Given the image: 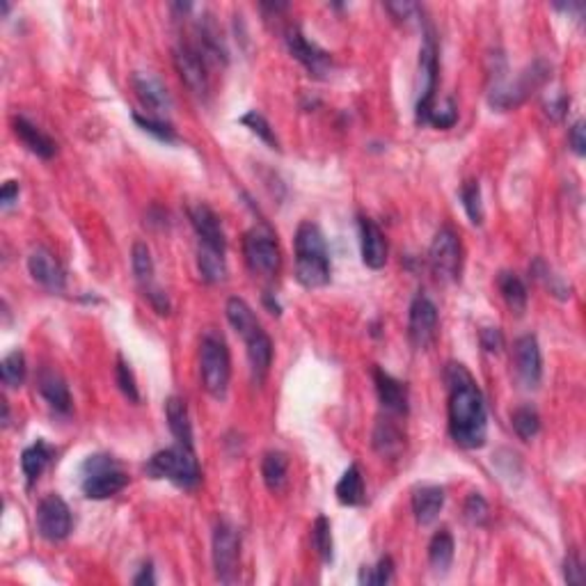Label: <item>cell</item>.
<instances>
[{"label":"cell","mask_w":586,"mask_h":586,"mask_svg":"<svg viewBox=\"0 0 586 586\" xmlns=\"http://www.w3.org/2000/svg\"><path fill=\"white\" fill-rule=\"evenodd\" d=\"M449 433L463 449H481L488 438L486 399L463 364L447 367Z\"/></svg>","instance_id":"1"},{"label":"cell","mask_w":586,"mask_h":586,"mask_svg":"<svg viewBox=\"0 0 586 586\" xmlns=\"http://www.w3.org/2000/svg\"><path fill=\"white\" fill-rule=\"evenodd\" d=\"M296 279L308 289L330 282V250L323 232L314 223H302L296 232Z\"/></svg>","instance_id":"2"},{"label":"cell","mask_w":586,"mask_h":586,"mask_svg":"<svg viewBox=\"0 0 586 586\" xmlns=\"http://www.w3.org/2000/svg\"><path fill=\"white\" fill-rule=\"evenodd\" d=\"M550 72H552V67H550L547 62L537 60L534 65H529L525 72L520 73L514 83L506 80L504 73H497V79L492 80L491 85V92H488V103H491V108H495V110H514V108H518L520 103H525L538 88H543V85L550 80V76H552Z\"/></svg>","instance_id":"3"},{"label":"cell","mask_w":586,"mask_h":586,"mask_svg":"<svg viewBox=\"0 0 586 586\" xmlns=\"http://www.w3.org/2000/svg\"><path fill=\"white\" fill-rule=\"evenodd\" d=\"M145 472L151 479H168L174 486L186 488V491L197 488V483L202 481V469L195 452L193 447H186L179 442H177V447H168L154 453L147 460Z\"/></svg>","instance_id":"4"},{"label":"cell","mask_w":586,"mask_h":586,"mask_svg":"<svg viewBox=\"0 0 586 586\" xmlns=\"http://www.w3.org/2000/svg\"><path fill=\"white\" fill-rule=\"evenodd\" d=\"M129 486V475L108 453H95L80 468V491L88 499H110Z\"/></svg>","instance_id":"5"},{"label":"cell","mask_w":586,"mask_h":586,"mask_svg":"<svg viewBox=\"0 0 586 586\" xmlns=\"http://www.w3.org/2000/svg\"><path fill=\"white\" fill-rule=\"evenodd\" d=\"M200 371L202 385L213 399L223 401L227 397L229 378H232V362H229V351L223 337L216 332H207L200 344Z\"/></svg>","instance_id":"6"},{"label":"cell","mask_w":586,"mask_h":586,"mask_svg":"<svg viewBox=\"0 0 586 586\" xmlns=\"http://www.w3.org/2000/svg\"><path fill=\"white\" fill-rule=\"evenodd\" d=\"M243 255L247 269L262 278H275L282 266L278 240L269 227H252L243 239Z\"/></svg>","instance_id":"7"},{"label":"cell","mask_w":586,"mask_h":586,"mask_svg":"<svg viewBox=\"0 0 586 586\" xmlns=\"http://www.w3.org/2000/svg\"><path fill=\"white\" fill-rule=\"evenodd\" d=\"M438 88V44L433 33H426L424 44L419 49V92H417V122L429 124L430 112L436 108Z\"/></svg>","instance_id":"8"},{"label":"cell","mask_w":586,"mask_h":586,"mask_svg":"<svg viewBox=\"0 0 586 586\" xmlns=\"http://www.w3.org/2000/svg\"><path fill=\"white\" fill-rule=\"evenodd\" d=\"M430 270L442 282H456L463 269V250L460 240L452 227H442L429 247Z\"/></svg>","instance_id":"9"},{"label":"cell","mask_w":586,"mask_h":586,"mask_svg":"<svg viewBox=\"0 0 586 586\" xmlns=\"http://www.w3.org/2000/svg\"><path fill=\"white\" fill-rule=\"evenodd\" d=\"M240 561V538L229 522H218L213 531V568L216 577L223 584H232L239 580Z\"/></svg>","instance_id":"10"},{"label":"cell","mask_w":586,"mask_h":586,"mask_svg":"<svg viewBox=\"0 0 586 586\" xmlns=\"http://www.w3.org/2000/svg\"><path fill=\"white\" fill-rule=\"evenodd\" d=\"M34 522H37L40 537L50 543L65 541L73 527L72 511H69L67 502H65L60 495H46L44 499H42L40 506H37Z\"/></svg>","instance_id":"11"},{"label":"cell","mask_w":586,"mask_h":586,"mask_svg":"<svg viewBox=\"0 0 586 586\" xmlns=\"http://www.w3.org/2000/svg\"><path fill=\"white\" fill-rule=\"evenodd\" d=\"M438 335V308L429 296H417L407 314V337L417 351L429 348Z\"/></svg>","instance_id":"12"},{"label":"cell","mask_w":586,"mask_h":586,"mask_svg":"<svg viewBox=\"0 0 586 586\" xmlns=\"http://www.w3.org/2000/svg\"><path fill=\"white\" fill-rule=\"evenodd\" d=\"M286 49L298 62H301L302 67L308 69L309 76H316V79H323L325 73L332 69V57H330L328 50L318 49L314 42H309L305 34H302L301 28L296 26H291L286 30Z\"/></svg>","instance_id":"13"},{"label":"cell","mask_w":586,"mask_h":586,"mask_svg":"<svg viewBox=\"0 0 586 586\" xmlns=\"http://www.w3.org/2000/svg\"><path fill=\"white\" fill-rule=\"evenodd\" d=\"M174 67L179 72L181 80L195 96L209 95V73L207 60L193 44H179L174 49Z\"/></svg>","instance_id":"14"},{"label":"cell","mask_w":586,"mask_h":586,"mask_svg":"<svg viewBox=\"0 0 586 586\" xmlns=\"http://www.w3.org/2000/svg\"><path fill=\"white\" fill-rule=\"evenodd\" d=\"M514 367L518 380L527 390H534L541 383L543 376V358L541 346L534 335H522L514 344Z\"/></svg>","instance_id":"15"},{"label":"cell","mask_w":586,"mask_h":586,"mask_svg":"<svg viewBox=\"0 0 586 586\" xmlns=\"http://www.w3.org/2000/svg\"><path fill=\"white\" fill-rule=\"evenodd\" d=\"M28 270L40 286L50 293H60L67 286V275L62 270L60 262L50 255L46 247H34L28 257Z\"/></svg>","instance_id":"16"},{"label":"cell","mask_w":586,"mask_h":586,"mask_svg":"<svg viewBox=\"0 0 586 586\" xmlns=\"http://www.w3.org/2000/svg\"><path fill=\"white\" fill-rule=\"evenodd\" d=\"M131 85H133V92L140 99V103L149 108L154 112V118H163V112H168L172 108V99H170L165 85L156 76H151V73H133Z\"/></svg>","instance_id":"17"},{"label":"cell","mask_w":586,"mask_h":586,"mask_svg":"<svg viewBox=\"0 0 586 586\" xmlns=\"http://www.w3.org/2000/svg\"><path fill=\"white\" fill-rule=\"evenodd\" d=\"M374 380H376V392H378L380 406L387 415L394 417H406L407 415V387L403 385L401 380L390 376L387 371L376 367L374 369Z\"/></svg>","instance_id":"18"},{"label":"cell","mask_w":586,"mask_h":586,"mask_svg":"<svg viewBox=\"0 0 586 586\" xmlns=\"http://www.w3.org/2000/svg\"><path fill=\"white\" fill-rule=\"evenodd\" d=\"M360 250L367 269H383L387 262V240L378 225L369 218H360Z\"/></svg>","instance_id":"19"},{"label":"cell","mask_w":586,"mask_h":586,"mask_svg":"<svg viewBox=\"0 0 586 586\" xmlns=\"http://www.w3.org/2000/svg\"><path fill=\"white\" fill-rule=\"evenodd\" d=\"M374 449L380 453L383 458H399L406 449V433H403L401 426L394 422V415H387L385 417H380L376 422L374 429Z\"/></svg>","instance_id":"20"},{"label":"cell","mask_w":586,"mask_h":586,"mask_svg":"<svg viewBox=\"0 0 586 586\" xmlns=\"http://www.w3.org/2000/svg\"><path fill=\"white\" fill-rule=\"evenodd\" d=\"M190 223H193V229H195L200 243L220 247V250L227 247V240H225L218 216H216L207 204H197V207L190 209Z\"/></svg>","instance_id":"21"},{"label":"cell","mask_w":586,"mask_h":586,"mask_svg":"<svg viewBox=\"0 0 586 586\" xmlns=\"http://www.w3.org/2000/svg\"><path fill=\"white\" fill-rule=\"evenodd\" d=\"M37 387H40V394L44 397V401L49 403L56 413L67 415L72 410V394H69V387L65 383L57 371H50V369H44L37 378Z\"/></svg>","instance_id":"22"},{"label":"cell","mask_w":586,"mask_h":586,"mask_svg":"<svg viewBox=\"0 0 586 586\" xmlns=\"http://www.w3.org/2000/svg\"><path fill=\"white\" fill-rule=\"evenodd\" d=\"M445 506V491L440 486H422L413 492V514L417 525L426 527L436 522Z\"/></svg>","instance_id":"23"},{"label":"cell","mask_w":586,"mask_h":586,"mask_svg":"<svg viewBox=\"0 0 586 586\" xmlns=\"http://www.w3.org/2000/svg\"><path fill=\"white\" fill-rule=\"evenodd\" d=\"M246 348L247 360H250L252 378H255V383H263V378L269 374L270 362H273V344H270V337L266 335L262 328L257 335L247 337Z\"/></svg>","instance_id":"24"},{"label":"cell","mask_w":586,"mask_h":586,"mask_svg":"<svg viewBox=\"0 0 586 586\" xmlns=\"http://www.w3.org/2000/svg\"><path fill=\"white\" fill-rule=\"evenodd\" d=\"M225 314H227L229 325L236 330V335L243 341H246L247 337L257 335L259 330H262V323H259L252 308L243 298H229L227 305H225Z\"/></svg>","instance_id":"25"},{"label":"cell","mask_w":586,"mask_h":586,"mask_svg":"<svg viewBox=\"0 0 586 586\" xmlns=\"http://www.w3.org/2000/svg\"><path fill=\"white\" fill-rule=\"evenodd\" d=\"M14 133H17V138L21 140L23 145L33 151L34 156L53 158V154H56V142L26 118L14 119Z\"/></svg>","instance_id":"26"},{"label":"cell","mask_w":586,"mask_h":586,"mask_svg":"<svg viewBox=\"0 0 586 586\" xmlns=\"http://www.w3.org/2000/svg\"><path fill=\"white\" fill-rule=\"evenodd\" d=\"M53 456H56V449L50 447L49 442L44 440H37L34 445H30L28 449H23L21 469L26 481H28V486H33L34 481L40 479L42 472L46 469V465L53 460Z\"/></svg>","instance_id":"27"},{"label":"cell","mask_w":586,"mask_h":586,"mask_svg":"<svg viewBox=\"0 0 586 586\" xmlns=\"http://www.w3.org/2000/svg\"><path fill=\"white\" fill-rule=\"evenodd\" d=\"M197 269L204 282L209 285H218L227 278V262H225V250L213 246H204L200 243L197 247Z\"/></svg>","instance_id":"28"},{"label":"cell","mask_w":586,"mask_h":586,"mask_svg":"<svg viewBox=\"0 0 586 586\" xmlns=\"http://www.w3.org/2000/svg\"><path fill=\"white\" fill-rule=\"evenodd\" d=\"M165 415H168L170 430L177 438V442L186 445V447H193V424H190L188 406H186L184 399L170 397L168 403H165Z\"/></svg>","instance_id":"29"},{"label":"cell","mask_w":586,"mask_h":586,"mask_svg":"<svg viewBox=\"0 0 586 586\" xmlns=\"http://www.w3.org/2000/svg\"><path fill=\"white\" fill-rule=\"evenodd\" d=\"M497 286H499V293H502L506 308L514 314H518V316H522L527 309V302H529V293H527L525 282L515 273H511V270H504V273H499V278H497Z\"/></svg>","instance_id":"30"},{"label":"cell","mask_w":586,"mask_h":586,"mask_svg":"<svg viewBox=\"0 0 586 586\" xmlns=\"http://www.w3.org/2000/svg\"><path fill=\"white\" fill-rule=\"evenodd\" d=\"M335 495L344 506H360L364 502V476L360 465H348L346 472L337 481Z\"/></svg>","instance_id":"31"},{"label":"cell","mask_w":586,"mask_h":586,"mask_svg":"<svg viewBox=\"0 0 586 586\" xmlns=\"http://www.w3.org/2000/svg\"><path fill=\"white\" fill-rule=\"evenodd\" d=\"M286 475H289V460L282 452H269L262 460V476L263 483L270 492L285 491Z\"/></svg>","instance_id":"32"},{"label":"cell","mask_w":586,"mask_h":586,"mask_svg":"<svg viewBox=\"0 0 586 586\" xmlns=\"http://www.w3.org/2000/svg\"><path fill=\"white\" fill-rule=\"evenodd\" d=\"M529 273H531V278L537 279L538 285L543 286V289L550 291V296L559 298V301H568V298L573 296V289H570L564 279L559 278V275L554 273V270L550 269L543 259H534V263L529 266Z\"/></svg>","instance_id":"33"},{"label":"cell","mask_w":586,"mask_h":586,"mask_svg":"<svg viewBox=\"0 0 586 586\" xmlns=\"http://www.w3.org/2000/svg\"><path fill=\"white\" fill-rule=\"evenodd\" d=\"M453 561V537L449 529H440L429 543V564L436 573H447Z\"/></svg>","instance_id":"34"},{"label":"cell","mask_w":586,"mask_h":586,"mask_svg":"<svg viewBox=\"0 0 586 586\" xmlns=\"http://www.w3.org/2000/svg\"><path fill=\"white\" fill-rule=\"evenodd\" d=\"M131 266H133V275L142 289L154 285V259H151L149 246L142 243V240H135L133 243V250H131Z\"/></svg>","instance_id":"35"},{"label":"cell","mask_w":586,"mask_h":586,"mask_svg":"<svg viewBox=\"0 0 586 586\" xmlns=\"http://www.w3.org/2000/svg\"><path fill=\"white\" fill-rule=\"evenodd\" d=\"M312 545L323 564H332L335 559V543H332V527L325 515H318L312 527Z\"/></svg>","instance_id":"36"},{"label":"cell","mask_w":586,"mask_h":586,"mask_svg":"<svg viewBox=\"0 0 586 586\" xmlns=\"http://www.w3.org/2000/svg\"><path fill=\"white\" fill-rule=\"evenodd\" d=\"M511 426H514L515 436H518L520 440L529 442L531 438H537L538 430H541V417H538L537 410L529 406L515 407L514 415H511Z\"/></svg>","instance_id":"37"},{"label":"cell","mask_w":586,"mask_h":586,"mask_svg":"<svg viewBox=\"0 0 586 586\" xmlns=\"http://www.w3.org/2000/svg\"><path fill=\"white\" fill-rule=\"evenodd\" d=\"M0 378L7 387H21L26 380V355L21 351H11L0 364Z\"/></svg>","instance_id":"38"},{"label":"cell","mask_w":586,"mask_h":586,"mask_svg":"<svg viewBox=\"0 0 586 586\" xmlns=\"http://www.w3.org/2000/svg\"><path fill=\"white\" fill-rule=\"evenodd\" d=\"M460 200H463V209L468 213L469 223L479 227L483 223V202H481L479 181H465L463 188H460Z\"/></svg>","instance_id":"39"},{"label":"cell","mask_w":586,"mask_h":586,"mask_svg":"<svg viewBox=\"0 0 586 586\" xmlns=\"http://www.w3.org/2000/svg\"><path fill=\"white\" fill-rule=\"evenodd\" d=\"M133 122L138 124L140 129L151 133L154 138L163 140V142H177V131H174L172 124L168 119L163 118H154V115H140V112H133Z\"/></svg>","instance_id":"40"},{"label":"cell","mask_w":586,"mask_h":586,"mask_svg":"<svg viewBox=\"0 0 586 586\" xmlns=\"http://www.w3.org/2000/svg\"><path fill=\"white\" fill-rule=\"evenodd\" d=\"M394 580V564H392L390 557H383L378 564L371 568V566H362L360 570L358 582L364 586H385Z\"/></svg>","instance_id":"41"},{"label":"cell","mask_w":586,"mask_h":586,"mask_svg":"<svg viewBox=\"0 0 586 586\" xmlns=\"http://www.w3.org/2000/svg\"><path fill=\"white\" fill-rule=\"evenodd\" d=\"M463 515L472 527H483L488 522V518H491V508H488V502L479 492H472V495L465 499Z\"/></svg>","instance_id":"42"},{"label":"cell","mask_w":586,"mask_h":586,"mask_svg":"<svg viewBox=\"0 0 586 586\" xmlns=\"http://www.w3.org/2000/svg\"><path fill=\"white\" fill-rule=\"evenodd\" d=\"M115 383H118L119 392H122L124 397L129 399V401H133V403L140 401L138 383H135L133 371H131V367L126 364V360L124 358H118V364H115Z\"/></svg>","instance_id":"43"},{"label":"cell","mask_w":586,"mask_h":586,"mask_svg":"<svg viewBox=\"0 0 586 586\" xmlns=\"http://www.w3.org/2000/svg\"><path fill=\"white\" fill-rule=\"evenodd\" d=\"M239 122L243 124V126H247V129H250L252 133L257 135V138H262L263 142H266V145L278 147V138H275L273 129H270V124L266 122V118H263L262 112H257V110L246 112V115H243V118H240Z\"/></svg>","instance_id":"44"},{"label":"cell","mask_w":586,"mask_h":586,"mask_svg":"<svg viewBox=\"0 0 586 586\" xmlns=\"http://www.w3.org/2000/svg\"><path fill=\"white\" fill-rule=\"evenodd\" d=\"M456 122H458V110L456 106H453L452 99L445 103V108H433V112H430L429 118V124H433L436 129H452Z\"/></svg>","instance_id":"45"},{"label":"cell","mask_w":586,"mask_h":586,"mask_svg":"<svg viewBox=\"0 0 586 586\" xmlns=\"http://www.w3.org/2000/svg\"><path fill=\"white\" fill-rule=\"evenodd\" d=\"M564 580L568 584H584V568H582V559L575 550H570L564 561Z\"/></svg>","instance_id":"46"},{"label":"cell","mask_w":586,"mask_h":586,"mask_svg":"<svg viewBox=\"0 0 586 586\" xmlns=\"http://www.w3.org/2000/svg\"><path fill=\"white\" fill-rule=\"evenodd\" d=\"M385 10L397 21H410V19H417L422 14V7L415 5V3H387Z\"/></svg>","instance_id":"47"},{"label":"cell","mask_w":586,"mask_h":586,"mask_svg":"<svg viewBox=\"0 0 586 586\" xmlns=\"http://www.w3.org/2000/svg\"><path fill=\"white\" fill-rule=\"evenodd\" d=\"M481 346L486 348L488 353H499L504 348V337L499 328H483L481 330Z\"/></svg>","instance_id":"48"},{"label":"cell","mask_w":586,"mask_h":586,"mask_svg":"<svg viewBox=\"0 0 586 586\" xmlns=\"http://www.w3.org/2000/svg\"><path fill=\"white\" fill-rule=\"evenodd\" d=\"M568 142H570V149L575 151L577 156H584V154H586V138H584V122H582V119L570 126Z\"/></svg>","instance_id":"49"},{"label":"cell","mask_w":586,"mask_h":586,"mask_svg":"<svg viewBox=\"0 0 586 586\" xmlns=\"http://www.w3.org/2000/svg\"><path fill=\"white\" fill-rule=\"evenodd\" d=\"M145 291V298H149V302H151V308L156 309L158 314H170V301H168V296H165V293H163L161 289H158V286H147V289H142Z\"/></svg>","instance_id":"50"},{"label":"cell","mask_w":586,"mask_h":586,"mask_svg":"<svg viewBox=\"0 0 586 586\" xmlns=\"http://www.w3.org/2000/svg\"><path fill=\"white\" fill-rule=\"evenodd\" d=\"M19 200V184L17 181H5L3 190H0V202H3V207H11L14 202Z\"/></svg>","instance_id":"51"},{"label":"cell","mask_w":586,"mask_h":586,"mask_svg":"<svg viewBox=\"0 0 586 586\" xmlns=\"http://www.w3.org/2000/svg\"><path fill=\"white\" fill-rule=\"evenodd\" d=\"M568 103L570 99H566V96H559V99L550 101V103H547V115L552 119H561L566 115V110H568Z\"/></svg>","instance_id":"52"},{"label":"cell","mask_w":586,"mask_h":586,"mask_svg":"<svg viewBox=\"0 0 586 586\" xmlns=\"http://www.w3.org/2000/svg\"><path fill=\"white\" fill-rule=\"evenodd\" d=\"M133 584L135 586H151L156 584V577H154V566L151 564H145L142 566V570H140L138 575L133 577Z\"/></svg>","instance_id":"53"},{"label":"cell","mask_w":586,"mask_h":586,"mask_svg":"<svg viewBox=\"0 0 586 586\" xmlns=\"http://www.w3.org/2000/svg\"><path fill=\"white\" fill-rule=\"evenodd\" d=\"M10 424V406H7V401L3 399V426Z\"/></svg>","instance_id":"54"}]
</instances>
